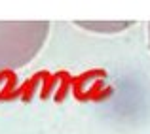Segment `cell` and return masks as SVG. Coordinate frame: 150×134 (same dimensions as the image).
<instances>
[{"label":"cell","mask_w":150,"mask_h":134,"mask_svg":"<svg viewBox=\"0 0 150 134\" xmlns=\"http://www.w3.org/2000/svg\"><path fill=\"white\" fill-rule=\"evenodd\" d=\"M50 21H0V70L29 64L44 47Z\"/></svg>","instance_id":"6da1fadb"},{"label":"cell","mask_w":150,"mask_h":134,"mask_svg":"<svg viewBox=\"0 0 150 134\" xmlns=\"http://www.w3.org/2000/svg\"><path fill=\"white\" fill-rule=\"evenodd\" d=\"M148 45H150V25H148Z\"/></svg>","instance_id":"7a4b0ae2"}]
</instances>
